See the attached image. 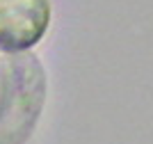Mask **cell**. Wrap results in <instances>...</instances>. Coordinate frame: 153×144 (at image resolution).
<instances>
[{
	"mask_svg": "<svg viewBox=\"0 0 153 144\" xmlns=\"http://www.w3.org/2000/svg\"><path fill=\"white\" fill-rule=\"evenodd\" d=\"M51 0H0V50H27L46 34Z\"/></svg>",
	"mask_w": 153,
	"mask_h": 144,
	"instance_id": "cell-1",
	"label": "cell"
}]
</instances>
